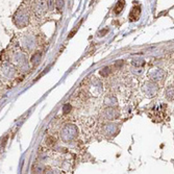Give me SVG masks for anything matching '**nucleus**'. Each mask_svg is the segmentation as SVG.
<instances>
[{
  "label": "nucleus",
  "mask_w": 174,
  "mask_h": 174,
  "mask_svg": "<svg viewBox=\"0 0 174 174\" xmlns=\"http://www.w3.org/2000/svg\"><path fill=\"white\" fill-rule=\"evenodd\" d=\"M77 136V127L73 124H67L61 130V138L65 142H69Z\"/></svg>",
  "instance_id": "nucleus-1"
},
{
  "label": "nucleus",
  "mask_w": 174,
  "mask_h": 174,
  "mask_svg": "<svg viewBox=\"0 0 174 174\" xmlns=\"http://www.w3.org/2000/svg\"><path fill=\"white\" fill-rule=\"evenodd\" d=\"M29 22V16L25 10H19L14 16V23L20 28L26 27Z\"/></svg>",
  "instance_id": "nucleus-2"
},
{
  "label": "nucleus",
  "mask_w": 174,
  "mask_h": 174,
  "mask_svg": "<svg viewBox=\"0 0 174 174\" xmlns=\"http://www.w3.org/2000/svg\"><path fill=\"white\" fill-rule=\"evenodd\" d=\"M142 90L147 97H154L159 92V86L153 81H146L143 84Z\"/></svg>",
  "instance_id": "nucleus-3"
},
{
  "label": "nucleus",
  "mask_w": 174,
  "mask_h": 174,
  "mask_svg": "<svg viewBox=\"0 0 174 174\" xmlns=\"http://www.w3.org/2000/svg\"><path fill=\"white\" fill-rule=\"evenodd\" d=\"M21 45L25 50H34L35 47H36V38L32 35H25L21 39Z\"/></svg>",
  "instance_id": "nucleus-4"
},
{
  "label": "nucleus",
  "mask_w": 174,
  "mask_h": 174,
  "mask_svg": "<svg viewBox=\"0 0 174 174\" xmlns=\"http://www.w3.org/2000/svg\"><path fill=\"white\" fill-rule=\"evenodd\" d=\"M32 10H34V13L38 17H42L45 14V12L48 10V4H47V1H36L32 5Z\"/></svg>",
  "instance_id": "nucleus-5"
},
{
  "label": "nucleus",
  "mask_w": 174,
  "mask_h": 174,
  "mask_svg": "<svg viewBox=\"0 0 174 174\" xmlns=\"http://www.w3.org/2000/svg\"><path fill=\"white\" fill-rule=\"evenodd\" d=\"M148 77L152 80L153 82L162 81L165 77V72L163 69H159V68H154V69H151L148 72Z\"/></svg>",
  "instance_id": "nucleus-6"
},
{
  "label": "nucleus",
  "mask_w": 174,
  "mask_h": 174,
  "mask_svg": "<svg viewBox=\"0 0 174 174\" xmlns=\"http://www.w3.org/2000/svg\"><path fill=\"white\" fill-rule=\"evenodd\" d=\"M12 62L16 66H19L21 68L26 66V57L24 55V53L21 52V51H16V52H14L12 54Z\"/></svg>",
  "instance_id": "nucleus-7"
},
{
  "label": "nucleus",
  "mask_w": 174,
  "mask_h": 174,
  "mask_svg": "<svg viewBox=\"0 0 174 174\" xmlns=\"http://www.w3.org/2000/svg\"><path fill=\"white\" fill-rule=\"evenodd\" d=\"M1 73L4 77L11 78L15 75L16 70L14 68V66H12L11 64H4V65L1 67Z\"/></svg>",
  "instance_id": "nucleus-8"
},
{
  "label": "nucleus",
  "mask_w": 174,
  "mask_h": 174,
  "mask_svg": "<svg viewBox=\"0 0 174 174\" xmlns=\"http://www.w3.org/2000/svg\"><path fill=\"white\" fill-rule=\"evenodd\" d=\"M119 111H117L116 109H113V107H107L103 112V117L106 120H115L119 117Z\"/></svg>",
  "instance_id": "nucleus-9"
},
{
  "label": "nucleus",
  "mask_w": 174,
  "mask_h": 174,
  "mask_svg": "<svg viewBox=\"0 0 174 174\" xmlns=\"http://www.w3.org/2000/svg\"><path fill=\"white\" fill-rule=\"evenodd\" d=\"M90 91L92 94H100L101 91H102V84L100 82V80L97 79V78H94L90 84Z\"/></svg>",
  "instance_id": "nucleus-10"
},
{
  "label": "nucleus",
  "mask_w": 174,
  "mask_h": 174,
  "mask_svg": "<svg viewBox=\"0 0 174 174\" xmlns=\"http://www.w3.org/2000/svg\"><path fill=\"white\" fill-rule=\"evenodd\" d=\"M103 132L105 136H114L118 132V125L115 123H107L106 125H104L103 127Z\"/></svg>",
  "instance_id": "nucleus-11"
},
{
  "label": "nucleus",
  "mask_w": 174,
  "mask_h": 174,
  "mask_svg": "<svg viewBox=\"0 0 174 174\" xmlns=\"http://www.w3.org/2000/svg\"><path fill=\"white\" fill-rule=\"evenodd\" d=\"M141 15V7L140 5H134L129 13V21H137Z\"/></svg>",
  "instance_id": "nucleus-12"
},
{
  "label": "nucleus",
  "mask_w": 174,
  "mask_h": 174,
  "mask_svg": "<svg viewBox=\"0 0 174 174\" xmlns=\"http://www.w3.org/2000/svg\"><path fill=\"white\" fill-rule=\"evenodd\" d=\"M118 100L116 98V96H114L113 94H109L104 97V103L106 105H109V107H113L117 104Z\"/></svg>",
  "instance_id": "nucleus-13"
},
{
  "label": "nucleus",
  "mask_w": 174,
  "mask_h": 174,
  "mask_svg": "<svg viewBox=\"0 0 174 174\" xmlns=\"http://www.w3.org/2000/svg\"><path fill=\"white\" fill-rule=\"evenodd\" d=\"M132 66L136 68H142L143 66L145 65V59H143V57H134V59H132Z\"/></svg>",
  "instance_id": "nucleus-14"
},
{
  "label": "nucleus",
  "mask_w": 174,
  "mask_h": 174,
  "mask_svg": "<svg viewBox=\"0 0 174 174\" xmlns=\"http://www.w3.org/2000/svg\"><path fill=\"white\" fill-rule=\"evenodd\" d=\"M124 7H125V1H123V0H121V1H118L117 3H116L115 7H114V12H115V14H120L122 11H123Z\"/></svg>",
  "instance_id": "nucleus-15"
},
{
  "label": "nucleus",
  "mask_w": 174,
  "mask_h": 174,
  "mask_svg": "<svg viewBox=\"0 0 174 174\" xmlns=\"http://www.w3.org/2000/svg\"><path fill=\"white\" fill-rule=\"evenodd\" d=\"M41 59H42V53L41 52H36L34 55H32V64L34 66H37V65H39L40 64V62H41Z\"/></svg>",
  "instance_id": "nucleus-16"
},
{
  "label": "nucleus",
  "mask_w": 174,
  "mask_h": 174,
  "mask_svg": "<svg viewBox=\"0 0 174 174\" xmlns=\"http://www.w3.org/2000/svg\"><path fill=\"white\" fill-rule=\"evenodd\" d=\"M165 95L168 100H174V87H169V88L166 89Z\"/></svg>",
  "instance_id": "nucleus-17"
},
{
  "label": "nucleus",
  "mask_w": 174,
  "mask_h": 174,
  "mask_svg": "<svg viewBox=\"0 0 174 174\" xmlns=\"http://www.w3.org/2000/svg\"><path fill=\"white\" fill-rule=\"evenodd\" d=\"M109 73H111V67H105L100 71L101 76H103V77H106Z\"/></svg>",
  "instance_id": "nucleus-18"
},
{
  "label": "nucleus",
  "mask_w": 174,
  "mask_h": 174,
  "mask_svg": "<svg viewBox=\"0 0 174 174\" xmlns=\"http://www.w3.org/2000/svg\"><path fill=\"white\" fill-rule=\"evenodd\" d=\"M55 142H57V140H55L54 137H48V138L46 139V144L48 145V146H53V145L55 144Z\"/></svg>",
  "instance_id": "nucleus-19"
},
{
  "label": "nucleus",
  "mask_w": 174,
  "mask_h": 174,
  "mask_svg": "<svg viewBox=\"0 0 174 174\" xmlns=\"http://www.w3.org/2000/svg\"><path fill=\"white\" fill-rule=\"evenodd\" d=\"M70 112H71V105H70L69 103H66L63 106V113L68 114V113H70Z\"/></svg>",
  "instance_id": "nucleus-20"
},
{
  "label": "nucleus",
  "mask_w": 174,
  "mask_h": 174,
  "mask_svg": "<svg viewBox=\"0 0 174 174\" xmlns=\"http://www.w3.org/2000/svg\"><path fill=\"white\" fill-rule=\"evenodd\" d=\"M54 3L53 1H47V4H48V10H52L53 7H54Z\"/></svg>",
  "instance_id": "nucleus-21"
},
{
  "label": "nucleus",
  "mask_w": 174,
  "mask_h": 174,
  "mask_svg": "<svg viewBox=\"0 0 174 174\" xmlns=\"http://www.w3.org/2000/svg\"><path fill=\"white\" fill-rule=\"evenodd\" d=\"M55 4H57V9H61V7H63L64 5V1H55Z\"/></svg>",
  "instance_id": "nucleus-22"
}]
</instances>
